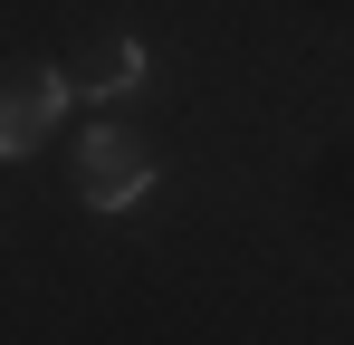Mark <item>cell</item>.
Instances as JSON below:
<instances>
[{"label":"cell","mask_w":354,"mask_h":345,"mask_svg":"<svg viewBox=\"0 0 354 345\" xmlns=\"http://www.w3.org/2000/svg\"><path fill=\"white\" fill-rule=\"evenodd\" d=\"M67 67H39V57H19V67H0V163H29L39 144H48V125L67 115Z\"/></svg>","instance_id":"1"},{"label":"cell","mask_w":354,"mask_h":345,"mask_svg":"<svg viewBox=\"0 0 354 345\" xmlns=\"http://www.w3.org/2000/svg\"><path fill=\"white\" fill-rule=\"evenodd\" d=\"M153 192V144H134L124 125H96L86 144H77V202L86 211H124V202H144Z\"/></svg>","instance_id":"2"},{"label":"cell","mask_w":354,"mask_h":345,"mask_svg":"<svg viewBox=\"0 0 354 345\" xmlns=\"http://www.w3.org/2000/svg\"><path fill=\"white\" fill-rule=\"evenodd\" d=\"M67 87H77V96H124V87H144V39H124V29H96L86 48L67 57Z\"/></svg>","instance_id":"3"}]
</instances>
